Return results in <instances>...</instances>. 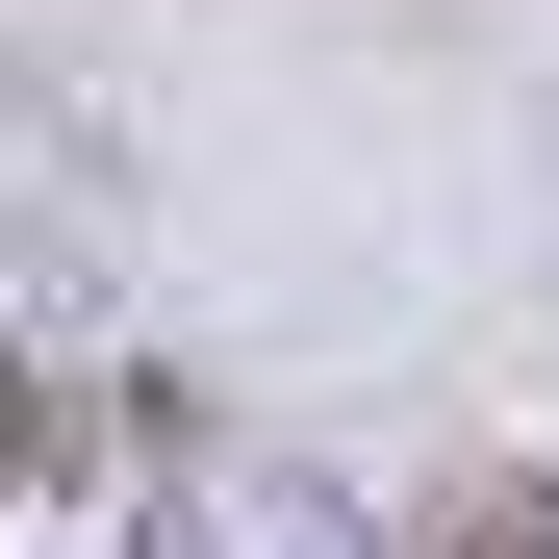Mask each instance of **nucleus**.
<instances>
[{
	"instance_id": "obj_1",
	"label": "nucleus",
	"mask_w": 559,
	"mask_h": 559,
	"mask_svg": "<svg viewBox=\"0 0 559 559\" xmlns=\"http://www.w3.org/2000/svg\"><path fill=\"white\" fill-rule=\"evenodd\" d=\"M432 559H559V509H534V484H457V534H432Z\"/></svg>"
}]
</instances>
